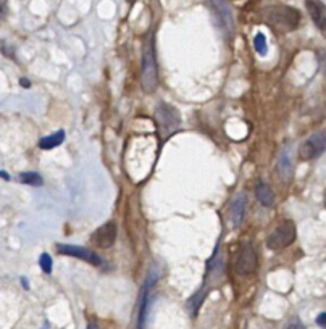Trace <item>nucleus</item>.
<instances>
[{"label": "nucleus", "instance_id": "1", "mask_svg": "<svg viewBox=\"0 0 326 329\" xmlns=\"http://www.w3.org/2000/svg\"><path fill=\"white\" fill-rule=\"evenodd\" d=\"M263 18L275 32L294 31L301 23V13L292 6H270L263 11Z\"/></svg>", "mask_w": 326, "mask_h": 329}, {"label": "nucleus", "instance_id": "2", "mask_svg": "<svg viewBox=\"0 0 326 329\" xmlns=\"http://www.w3.org/2000/svg\"><path fill=\"white\" fill-rule=\"evenodd\" d=\"M141 84L144 92L152 94L158 87V67H157V55H155V37L149 36L142 49V75Z\"/></svg>", "mask_w": 326, "mask_h": 329}, {"label": "nucleus", "instance_id": "3", "mask_svg": "<svg viewBox=\"0 0 326 329\" xmlns=\"http://www.w3.org/2000/svg\"><path fill=\"white\" fill-rule=\"evenodd\" d=\"M296 225L291 220H284L279 225L273 229L271 234L267 239V247L270 250H283L286 247H289L292 242L296 241Z\"/></svg>", "mask_w": 326, "mask_h": 329}, {"label": "nucleus", "instance_id": "4", "mask_svg": "<svg viewBox=\"0 0 326 329\" xmlns=\"http://www.w3.org/2000/svg\"><path fill=\"white\" fill-rule=\"evenodd\" d=\"M257 265H258V260H257L254 246L247 241L241 242V246H239V250H237L236 263H234L236 273L241 276L252 274L257 269Z\"/></svg>", "mask_w": 326, "mask_h": 329}, {"label": "nucleus", "instance_id": "5", "mask_svg": "<svg viewBox=\"0 0 326 329\" xmlns=\"http://www.w3.org/2000/svg\"><path fill=\"white\" fill-rule=\"evenodd\" d=\"M326 150V131H318L312 134L301 147H299V159L302 162H310L318 159Z\"/></svg>", "mask_w": 326, "mask_h": 329}, {"label": "nucleus", "instance_id": "6", "mask_svg": "<svg viewBox=\"0 0 326 329\" xmlns=\"http://www.w3.org/2000/svg\"><path fill=\"white\" fill-rule=\"evenodd\" d=\"M55 250L60 255H65V256H75L78 260H83V261H88L89 265H94V266H101L102 265V260L96 252L92 250L86 248V247H78V246H70V244H57Z\"/></svg>", "mask_w": 326, "mask_h": 329}, {"label": "nucleus", "instance_id": "7", "mask_svg": "<svg viewBox=\"0 0 326 329\" xmlns=\"http://www.w3.org/2000/svg\"><path fill=\"white\" fill-rule=\"evenodd\" d=\"M91 241L99 248H110L116 241V225L113 221L105 223V225H102L92 234Z\"/></svg>", "mask_w": 326, "mask_h": 329}, {"label": "nucleus", "instance_id": "8", "mask_svg": "<svg viewBox=\"0 0 326 329\" xmlns=\"http://www.w3.org/2000/svg\"><path fill=\"white\" fill-rule=\"evenodd\" d=\"M157 118H158V124L160 128L166 133H171L179 126V115L176 108H173L171 105L160 103L157 107Z\"/></svg>", "mask_w": 326, "mask_h": 329}, {"label": "nucleus", "instance_id": "9", "mask_svg": "<svg viewBox=\"0 0 326 329\" xmlns=\"http://www.w3.org/2000/svg\"><path fill=\"white\" fill-rule=\"evenodd\" d=\"M245 208H247V197H245L244 192H241L232 199V202L229 203V208H228V220H229V225L232 228H237L242 223L244 215H245Z\"/></svg>", "mask_w": 326, "mask_h": 329}, {"label": "nucleus", "instance_id": "10", "mask_svg": "<svg viewBox=\"0 0 326 329\" xmlns=\"http://www.w3.org/2000/svg\"><path fill=\"white\" fill-rule=\"evenodd\" d=\"M212 6L215 10V15L218 16V19L221 21V24L224 28L232 29V18H231V10L229 6L226 5L224 0H212Z\"/></svg>", "mask_w": 326, "mask_h": 329}, {"label": "nucleus", "instance_id": "11", "mask_svg": "<svg viewBox=\"0 0 326 329\" xmlns=\"http://www.w3.org/2000/svg\"><path fill=\"white\" fill-rule=\"evenodd\" d=\"M154 278H149L145 286L142 289V295H141V310H139V329L145 328V315H147V305H149V292L152 286H154Z\"/></svg>", "mask_w": 326, "mask_h": 329}, {"label": "nucleus", "instance_id": "12", "mask_svg": "<svg viewBox=\"0 0 326 329\" xmlns=\"http://www.w3.org/2000/svg\"><path fill=\"white\" fill-rule=\"evenodd\" d=\"M276 168H278L279 176H281V179H283L284 182H289L291 177H292V162H291V155H288L286 152L279 155Z\"/></svg>", "mask_w": 326, "mask_h": 329}, {"label": "nucleus", "instance_id": "13", "mask_svg": "<svg viewBox=\"0 0 326 329\" xmlns=\"http://www.w3.org/2000/svg\"><path fill=\"white\" fill-rule=\"evenodd\" d=\"M255 197L265 207H271L273 203H275V192H273L270 186H267V184H263V182H260L255 187Z\"/></svg>", "mask_w": 326, "mask_h": 329}, {"label": "nucleus", "instance_id": "14", "mask_svg": "<svg viewBox=\"0 0 326 329\" xmlns=\"http://www.w3.org/2000/svg\"><path fill=\"white\" fill-rule=\"evenodd\" d=\"M63 141H65V131H57V133L50 134L47 137H42V139L39 141V147L44 150H52L58 147Z\"/></svg>", "mask_w": 326, "mask_h": 329}, {"label": "nucleus", "instance_id": "15", "mask_svg": "<svg viewBox=\"0 0 326 329\" xmlns=\"http://www.w3.org/2000/svg\"><path fill=\"white\" fill-rule=\"evenodd\" d=\"M307 10L310 13L312 19H314L317 24L325 18L326 8H325V5L320 2V0H307Z\"/></svg>", "mask_w": 326, "mask_h": 329}, {"label": "nucleus", "instance_id": "16", "mask_svg": "<svg viewBox=\"0 0 326 329\" xmlns=\"http://www.w3.org/2000/svg\"><path fill=\"white\" fill-rule=\"evenodd\" d=\"M19 179H21V182L29 184V186H34V187H39L44 184V179L41 177V174L31 173V171H28V173H21L19 174Z\"/></svg>", "mask_w": 326, "mask_h": 329}, {"label": "nucleus", "instance_id": "17", "mask_svg": "<svg viewBox=\"0 0 326 329\" xmlns=\"http://www.w3.org/2000/svg\"><path fill=\"white\" fill-rule=\"evenodd\" d=\"M254 45H255V49H257L258 54H260V55H267V37H265L262 32H258V34L255 36Z\"/></svg>", "mask_w": 326, "mask_h": 329}, {"label": "nucleus", "instance_id": "18", "mask_svg": "<svg viewBox=\"0 0 326 329\" xmlns=\"http://www.w3.org/2000/svg\"><path fill=\"white\" fill-rule=\"evenodd\" d=\"M39 265H41L44 273H52V258L49 253H42L41 260H39Z\"/></svg>", "mask_w": 326, "mask_h": 329}, {"label": "nucleus", "instance_id": "19", "mask_svg": "<svg viewBox=\"0 0 326 329\" xmlns=\"http://www.w3.org/2000/svg\"><path fill=\"white\" fill-rule=\"evenodd\" d=\"M317 325L320 326V328H323V329H326V313H320L317 317Z\"/></svg>", "mask_w": 326, "mask_h": 329}, {"label": "nucleus", "instance_id": "20", "mask_svg": "<svg viewBox=\"0 0 326 329\" xmlns=\"http://www.w3.org/2000/svg\"><path fill=\"white\" fill-rule=\"evenodd\" d=\"M317 26H318V29H320V31H322V34H323V37L326 39V16H325V18H323V19H322V21H320V23H318Z\"/></svg>", "mask_w": 326, "mask_h": 329}, {"label": "nucleus", "instance_id": "21", "mask_svg": "<svg viewBox=\"0 0 326 329\" xmlns=\"http://www.w3.org/2000/svg\"><path fill=\"white\" fill-rule=\"evenodd\" d=\"M288 329H305L301 323H297V321H294V323H291Z\"/></svg>", "mask_w": 326, "mask_h": 329}, {"label": "nucleus", "instance_id": "22", "mask_svg": "<svg viewBox=\"0 0 326 329\" xmlns=\"http://www.w3.org/2000/svg\"><path fill=\"white\" fill-rule=\"evenodd\" d=\"M5 16V2L3 0H0V19Z\"/></svg>", "mask_w": 326, "mask_h": 329}, {"label": "nucleus", "instance_id": "23", "mask_svg": "<svg viewBox=\"0 0 326 329\" xmlns=\"http://www.w3.org/2000/svg\"><path fill=\"white\" fill-rule=\"evenodd\" d=\"M19 82H21L23 87H31V82H29L28 80H24V78H21V80H19Z\"/></svg>", "mask_w": 326, "mask_h": 329}, {"label": "nucleus", "instance_id": "24", "mask_svg": "<svg viewBox=\"0 0 326 329\" xmlns=\"http://www.w3.org/2000/svg\"><path fill=\"white\" fill-rule=\"evenodd\" d=\"M88 329H101V326H99L97 323H89Z\"/></svg>", "mask_w": 326, "mask_h": 329}, {"label": "nucleus", "instance_id": "25", "mask_svg": "<svg viewBox=\"0 0 326 329\" xmlns=\"http://www.w3.org/2000/svg\"><path fill=\"white\" fill-rule=\"evenodd\" d=\"M325 205H326V197H325Z\"/></svg>", "mask_w": 326, "mask_h": 329}]
</instances>
